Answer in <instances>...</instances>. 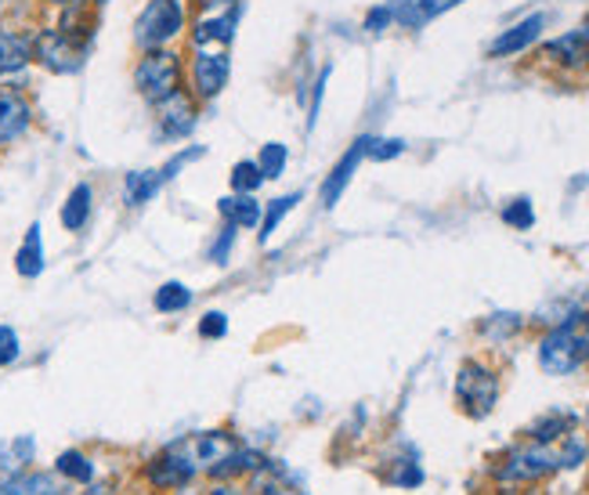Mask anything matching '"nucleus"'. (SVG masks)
Wrapping results in <instances>:
<instances>
[{"label":"nucleus","instance_id":"nucleus-1","mask_svg":"<svg viewBox=\"0 0 589 495\" xmlns=\"http://www.w3.org/2000/svg\"><path fill=\"white\" fill-rule=\"evenodd\" d=\"M589 358V314L568 311L539 341V366L550 376H572Z\"/></svg>","mask_w":589,"mask_h":495},{"label":"nucleus","instance_id":"nucleus-2","mask_svg":"<svg viewBox=\"0 0 589 495\" xmlns=\"http://www.w3.org/2000/svg\"><path fill=\"white\" fill-rule=\"evenodd\" d=\"M87 48H90V29L76 33L70 22L54 29H40L33 37V59H37L44 70L51 73H81L84 70V59H87Z\"/></svg>","mask_w":589,"mask_h":495},{"label":"nucleus","instance_id":"nucleus-3","mask_svg":"<svg viewBox=\"0 0 589 495\" xmlns=\"http://www.w3.org/2000/svg\"><path fill=\"white\" fill-rule=\"evenodd\" d=\"M181 81H185V65H181V54L170 48H152L145 51L138 65H134V87L145 101H163L174 91H181Z\"/></svg>","mask_w":589,"mask_h":495},{"label":"nucleus","instance_id":"nucleus-4","mask_svg":"<svg viewBox=\"0 0 589 495\" xmlns=\"http://www.w3.org/2000/svg\"><path fill=\"white\" fill-rule=\"evenodd\" d=\"M181 29H185V8H181V0H149L142 8L138 22H134V40H138L142 51L167 48L170 40L181 37Z\"/></svg>","mask_w":589,"mask_h":495},{"label":"nucleus","instance_id":"nucleus-5","mask_svg":"<svg viewBox=\"0 0 589 495\" xmlns=\"http://www.w3.org/2000/svg\"><path fill=\"white\" fill-rule=\"evenodd\" d=\"M456 398L467 409L474 420H484L495 409V398H500V380L489 366L481 362H463L456 373Z\"/></svg>","mask_w":589,"mask_h":495},{"label":"nucleus","instance_id":"nucleus-6","mask_svg":"<svg viewBox=\"0 0 589 495\" xmlns=\"http://www.w3.org/2000/svg\"><path fill=\"white\" fill-rule=\"evenodd\" d=\"M196 453H192V437H181V442L167 445L160 456L149 463V481L156 488H185L192 478H196Z\"/></svg>","mask_w":589,"mask_h":495},{"label":"nucleus","instance_id":"nucleus-7","mask_svg":"<svg viewBox=\"0 0 589 495\" xmlns=\"http://www.w3.org/2000/svg\"><path fill=\"white\" fill-rule=\"evenodd\" d=\"M553 470H561L557 448H550L542 442H528V445L514 448L495 474H500L503 481H536V478L553 474Z\"/></svg>","mask_w":589,"mask_h":495},{"label":"nucleus","instance_id":"nucleus-8","mask_svg":"<svg viewBox=\"0 0 589 495\" xmlns=\"http://www.w3.org/2000/svg\"><path fill=\"white\" fill-rule=\"evenodd\" d=\"M229 76H232L229 51H221V48L207 51V48H203L196 54V62H192V95L203 98V101L218 98L224 87H229Z\"/></svg>","mask_w":589,"mask_h":495},{"label":"nucleus","instance_id":"nucleus-9","mask_svg":"<svg viewBox=\"0 0 589 495\" xmlns=\"http://www.w3.org/2000/svg\"><path fill=\"white\" fill-rule=\"evenodd\" d=\"M196 120H199L196 95H188L185 87L163 101H156V123H160V131L167 138H188L192 127H196Z\"/></svg>","mask_w":589,"mask_h":495},{"label":"nucleus","instance_id":"nucleus-10","mask_svg":"<svg viewBox=\"0 0 589 495\" xmlns=\"http://www.w3.org/2000/svg\"><path fill=\"white\" fill-rule=\"evenodd\" d=\"M369 145H372V134H361V138H355V145H351V149L340 156V163L330 171V177L322 182V193H319L326 210H333L336 202H340L344 188L351 185V177H355V171H358V163L369 160Z\"/></svg>","mask_w":589,"mask_h":495},{"label":"nucleus","instance_id":"nucleus-11","mask_svg":"<svg viewBox=\"0 0 589 495\" xmlns=\"http://www.w3.org/2000/svg\"><path fill=\"white\" fill-rule=\"evenodd\" d=\"M243 18V4H232L224 11H213V15H199V22L192 26V44L203 48H224L235 37V26Z\"/></svg>","mask_w":589,"mask_h":495},{"label":"nucleus","instance_id":"nucleus-12","mask_svg":"<svg viewBox=\"0 0 589 495\" xmlns=\"http://www.w3.org/2000/svg\"><path fill=\"white\" fill-rule=\"evenodd\" d=\"M542 29H547V15H542V11H536V15L520 18L517 26L503 29L500 37L492 40L489 54H492V59H510V54H520V51H528L531 44H536V40L542 37Z\"/></svg>","mask_w":589,"mask_h":495},{"label":"nucleus","instance_id":"nucleus-13","mask_svg":"<svg viewBox=\"0 0 589 495\" xmlns=\"http://www.w3.org/2000/svg\"><path fill=\"white\" fill-rule=\"evenodd\" d=\"M456 4H463V0H388L394 22L405 29H424L430 18L445 15Z\"/></svg>","mask_w":589,"mask_h":495},{"label":"nucleus","instance_id":"nucleus-14","mask_svg":"<svg viewBox=\"0 0 589 495\" xmlns=\"http://www.w3.org/2000/svg\"><path fill=\"white\" fill-rule=\"evenodd\" d=\"M29 123H33L29 101L22 98L19 91H8V87H0V145L22 138V134L29 131Z\"/></svg>","mask_w":589,"mask_h":495},{"label":"nucleus","instance_id":"nucleus-15","mask_svg":"<svg viewBox=\"0 0 589 495\" xmlns=\"http://www.w3.org/2000/svg\"><path fill=\"white\" fill-rule=\"evenodd\" d=\"M235 448H240V442H235L229 431H203V434L192 437V453H196V463L203 470L221 467Z\"/></svg>","mask_w":589,"mask_h":495},{"label":"nucleus","instance_id":"nucleus-16","mask_svg":"<svg viewBox=\"0 0 589 495\" xmlns=\"http://www.w3.org/2000/svg\"><path fill=\"white\" fill-rule=\"evenodd\" d=\"M542 54H547L550 62L564 65V70H582V65H589V40L579 29L564 33V37H553L547 48H542Z\"/></svg>","mask_w":589,"mask_h":495},{"label":"nucleus","instance_id":"nucleus-17","mask_svg":"<svg viewBox=\"0 0 589 495\" xmlns=\"http://www.w3.org/2000/svg\"><path fill=\"white\" fill-rule=\"evenodd\" d=\"M33 62V37L15 29H0V76L22 73Z\"/></svg>","mask_w":589,"mask_h":495},{"label":"nucleus","instance_id":"nucleus-18","mask_svg":"<svg viewBox=\"0 0 589 495\" xmlns=\"http://www.w3.org/2000/svg\"><path fill=\"white\" fill-rule=\"evenodd\" d=\"M218 213L229 224H235V228H257L260 218H265V207L254 199V196H246V193H232V196H224L218 199Z\"/></svg>","mask_w":589,"mask_h":495},{"label":"nucleus","instance_id":"nucleus-19","mask_svg":"<svg viewBox=\"0 0 589 495\" xmlns=\"http://www.w3.org/2000/svg\"><path fill=\"white\" fill-rule=\"evenodd\" d=\"M33 456H37V442H33L29 434H22L0 448V485H8L11 478H19L22 470L33 463Z\"/></svg>","mask_w":589,"mask_h":495},{"label":"nucleus","instance_id":"nucleus-20","mask_svg":"<svg viewBox=\"0 0 589 495\" xmlns=\"http://www.w3.org/2000/svg\"><path fill=\"white\" fill-rule=\"evenodd\" d=\"M568 431H575V412H564V409H550L542 412L536 423L528 426V442H557V437H564Z\"/></svg>","mask_w":589,"mask_h":495},{"label":"nucleus","instance_id":"nucleus-21","mask_svg":"<svg viewBox=\"0 0 589 495\" xmlns=\"http://www.w3.org/2000/svg\"><path fill=\"white\" fill-rule=\"evenodd\" d=\"M15 272L22 279H37L44 272V243H40V224H33L22 239L19 253H15Z\"/></svg>","mask_w":589,"mask_h":495},{"label":"nucleus","instance_id":"nucleus-22","mask_svg":"<svg viewBox=\"0 0 589 495\" xmlns=\"http://www.w3.org/2000/svg\"><path fill=\"white\" fill-rule=\"evenodd\" d=\"M90 207H95V193H90V185H76L70 193V199H65V207H62L65 232H81L90 221Z\"/></svg>","mask_w":589,"mask_h":495},{"label":"nucleus","instance_id":"nucleus-23","mask_svg":"<svg viewBox=\"0 0 589 495\" xmlns=\"http://www.w3.org/2000/svg\"><path fill=\"white\" fill-rule=\"evenodd\" d=\"M160 188H163L160 171H134L127 174V182H123V199H127V207H142V202H149Z\"/></svg>","mask_w":589,"mask_h":495},{"label":"nucleus","instance_id":"nucleus-24","mask_svg":"<svg viewBox=\"0 0 589 495\" xmlns=\"http://www.w3.org/2000/svg\"><path fill=\"white\" fill-rule=\"evenodd\" d=\"M0 495H62V488L51 474H26V470H22L19 478L0 485Z\"/></svg>","mask_w":589,"mask_h":495},{"label":"nucleus","instance_id":"nucleus-25","mask_svg":"<svg viewBox=\"0 0 589 495\" xmlns=\"http://www.w3.org/2000/svg\"><path fill=\"white\" fill-rule=\"evenodd\" d=\"M300 202V193H290V196H279V199H271L268 207H265V218H260V243H268L271 235L279 232V224L286 221V213L297 207Z\"/></svg>","mask_w":589,"mask_h":495},{"label":"nucleus","instance_id":"nucleus-26","mask_svg":"<svg viewBox=\"0 0 589 495\" xmlns=\"http://www.w3.org/2000/svg\"><path fill=\"white\" fill-rule=\"evenodd\" d=\"M54 470H59L62 478H70V481H81V485L95 481V463H90L84 453H76V448H65V453L54 459Z\"/></svg>","mask_w":589,"mask_h":495},{"label":"nucleus","instance_id":"nucleus-27","mask_svg":"<svg viewBox=\"0 0 589 495\" xmlns=\"http://www.w3.org/2000/svg\"><path fill=\"white\" fill-rule=\"evenodd\" d=\"M156 311H163V314H177V311H185L188 304H192V289L188 286H181V283H163L160 289H156Z\"/></svg>","mask_w":589,"mask_h":495},{"label":"nucleus","instance_id":"nucleus-28","mask_svg":"<svg viewBox=\"0 0 589 495\" xmlns=\"http://www.w3.org/2000/svg\"><path fill=\"white\" fill-rule=\"evenodd\" d=\"M229 182H232V193H246V196H254L257 188L265 185V174H260L257 160H240V163L232 166Z\"/></svg>","mask_w":589,"mask_h":495},{"label":"nucleus","instance_id":"nucleus-29","mask_svg":"<svg viewBox=\"0 0 589 495\" xmlns=\"http://www.w3.org/2000/svg\"><path fill=\"white\" fill-rule=\"evenodd\" d=\"M286 160H290L286 145L268 141L265 149H260V156H257V166H260V174H265V182H271V177H282V171H286Z\"/></svg>","mask_w":589,"mask_h":495},{"label":"nucleus","instance_id":"nucleus-30","mask_svg":"<svg viewBox=\"0 0 589 495\" xmlns=\"http://www.w3.org/2000/svg\"><path fill=\"white\" fill-rule=\"evenodd\" d=\"M503 221L510 224V228L517 232H528L531 224H536V210H531V199L520 196V199H510L503 207Z\"/></svg>","mask_w":589,"mask_h":495},{"label":"nucleus","instance_id":"nucleus-31","mask_svg":"<svg viewBox=\"0 0 589 495\" xmlns=\"http://www.w3.org/2000/svg\"><path fill=\"white\" fill-rule=\"evenodd\" d=\"M586 453H589L586 437H582V434H575V431H568V434H564V445L557 448L561 470H575L579 463H586Z\"/></svg>","mask_w":589,"mask_h":495},{"label":"nucleus","instance_id":"nucleus-32","mask_svg":"<svg viewBox=\"0 0 589 495\" xmlns=\"http://www.w3.org/2000/svg\"><path fill=\"white\" fill-rule=\"evenodd\" d=\"M235 224L224 221V228L213 235V243H210V250H207V261L210 264H229L232 261V250H235Z\"/></svg>","mask_w":589,"mask_h":495},{"label":"nucleus","instance_id":"nucleus-33","mask_svg":"<svg viewBox=\"0 0 589 495\" xmlns=\"http://www.w3.org/2000/svg\"><path fill=\"white\" fill-rule=\"evenodd\" d=\"M203 156H207V149H203V145H196V149H181L177 156H170V160L160 166V177H163V185H167V182H174V177H177V171H185L188 163L203 160Z\"/></svg>","mask_w":589,"mask_h":495},{"label":"nucleus","instance_id":"nucleus-34","mask_svg":"<svg viewBox=\"0 0 589 495\" xmlns=\"http://www.w3.org/2000/svg\"><path fill=\"white\" fill-rule=\"evenodd\" d=\"M224 333H229V314H224V311H207L199 319V336H203V341H221Z\"/></svg>","mask_w":589,"mask_h":495},{"label":"nucleus","instance_id":"nucleus-35","mask_svg":"<svg viewBox=\"0 0 589 495\" xmlns=\"http://www.w3.org/2000/svg\"><path fill=\"white\" fill-rule=\"evenodd\" d=\"M402 152H405L402 138H372V145H369V160H377V163H388Z\"/></svg>","mask_w":589,"mask_h":495},{"label":"nucleus","instance_id":"nucleus-36","mask_svg":"<svg viewBox=\"0 0 589 495\" xmlns=\"http://www.w3.org/2000/svg\"><path fill=\"white\" fill-rule=\"evenodd\" d=\"M19 351H22V347H19V333L11 330V325H0V369L15 362Z\"/></svg>","mask_w":589,"mask_h":495},{"label":"nucleus","instance_id":"nucleus-37","mask_svg":"<svg viewBox=\"0 0 589 495\" xmlns=\"http://www.w3.org/2000/svg\"><path fill=\"white\" fill-rule=\"evenodd\" d=\"M391 481H394V485H402V488H416V485H424V470H420V463H413V459H402L398 474H394Z\"/></svg>","mask_w":589,"mask_h":495},{"label":"nucleus","instance_id":"nucleus-38","mask_svg":"<svg viewBox=\"0 0 589 495\" xmlns=\"http://www.w3.org/2000/svg\"><path fill=\"white\" fill-rule=\"evenodd\" d=\"M394 22V15H391V8L388 4H380V8H372L369 15H366V29L369 33H383Z\"/></svg>","mask_w":589,"mask_h":495},{"label":"nucleus","instance_id":"nucleus-39","mask_svg":"<svg viewBox=\"0 0 589 495\" xmlns=\"http://www.w3.org/2000/svg\"><path fill=\"white\" fill-rule=\"evenodd\" d=\"M326 84H330V70H322V76H319V81H315V95H311V109H308V127L315 123V116H319V109H322Z\"/></svg>","mask_w":589,"mask_h":495},{"label":"nucleus","instance_id":"nucleus-40","mask_svg":"<svg viewBox=\"0 0 589 495\" xmlns=\"http://www.w3.org/2000/svg\"><path fill=\"white\" fill-rule=\"evenodd\" d=\"M232 4H243V0H196L199 15H213V11H224V8H232Z\"/></svg>","mask_w":589,"mask_h":495},{"label":"nucleus","instance_id":"nucleus-41","mask_svg":"<svg viewBox=\"0 0 589 495\" xmlns=\"http://www.w3.org/2000/svg\"><path fill=\"white\" fill-rule=\"evenodd\" d=\"M44 4H54V8H81L84 0H44Z\"/></svg>","mask_w":589,"mask_h":495},{"label":"nucleus","instance_id":"nucleus-42","mask_svg":"<svg viewBox=\"0 0 589 495\" xmlns=\"http://www.w3.org/2000/svg\"><path fill=\"white\" fill-rule=\"evenodd\" d=\"M210 495H240V492H235V488H229V485H224V488H213Z\"/></svg>","mask_w":589,"mask_h":495},{"label":"nucleus","instance_id":"nucleus-43","mask_svg":"<svg viewBox=\"0 0 589 495\" xmlns=\"http://www.w3.org/2000/svg\"><path fill=\"white\" fill-rule=\"evenodd\" d=\"M579 33H582V37H586V40H589V15L582 18V26H579Z\"/></svg>","mask_w":589,"mask_h":495},{"label":"nucleus","instance_id":"nucleus-44","mask_svg":"<svg viewBox=\"0 0 589 495\" xmlns=\"http://www.w3.org/2000/svg\"><path fill=\"white\" fill-rule=\"evenodd\" d=\"M95 4H109V0H95Z\"/></svg>","mask_w":589,"mask_h":495},{"label":"nucleus","instance_id":"nucleus-45","mask_svg":"<svg viewBox=\"0 0 589 495\" xmlns=\"http://www.w3.org/2000/svg\"><path fill=\"white\" fill-rule=\"evenodd\" d=\"M297 495H308V492H297Z\"/></svg>","mask_w":589,"mask_h":495},{"label":"nucleus","instance_id":"nucleus-46","mask_svg":"<svg viewBox=\"0 0 589 495\" xmlns=\"http://www.w3.org/2000/svg\"><path fill=\"white\" fill-rule=\"evenodd\" d=\"M586 416H589V409H586Z\"/></svg>","mask_w":589,"mask_h":495}]
</instances>
